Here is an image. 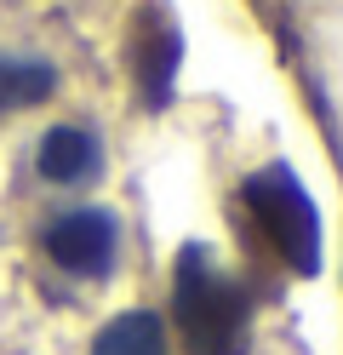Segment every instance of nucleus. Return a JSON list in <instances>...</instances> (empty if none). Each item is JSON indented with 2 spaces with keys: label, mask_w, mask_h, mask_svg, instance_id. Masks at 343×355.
Returning a JSON list of instances; mask_svg holds the SVG:
<instances>
[{
  "label": "nucleus",
  "mask_w": 343,
  "mask_h": 355,
  "mask_svg": "<svg viewBox=\"0 0 343 355\" xmlns=\"http://www.w3.org/2000/svg\"><path fill=\"white\" fill-rule=\"evenodd\" d=\"M40 172L52 178V184H86V178H98V138L80 126H58L40 138Z\"/></svg>",
  "instance_id": "obj_4"
},
{
  "label": "nucleus",
  "mask_w": 343,
  "mask_h": 355,
  "mask_svg": "<svg viewBox=\"0 0 343 355\" xmlns=\"http://www.w3.org/2000/svg\"><path fill=\"white\" fill-rule=\"evenodd\" d=\"M246 207L258 218V230L269 235V247L281 252L297 275H315L320 270V218L315 201L304 195V184L286 172V166H263L258 178L246 184Z\"/></svg>",
  "instance_id": "obj_2"
},
{
  "label": "nucleus",
  "mask_w": 343,
  "mask_h": 355,
  "mask_svg": "<svg viewBox=\"0 0 343 355\" xmlns=\"http://www.w3.org/2000/svg\"><path fill=\"white\" fill-rule=\"evenodd\" d=\"M172 309H177V332H183V349L189 355H246L252 304L229 275L212 270V258L200 247H189L177 258Z\"/></svg>",
  "instance_id": "obj_1"
},
{
  "label": "nucleus",
  "mask_w": 343,
  "mask_h": 355,
  "mask_svg": "<svg viewBox=\"0 0 343 355\" xmlns=\"http://www.w3.org/2000/svg\"><path fill=\"white\" fill-rule=\"evenodd\" d=\"M46 252H52L69 275H103L114 263V218L98 212V207H80L58 218L52 230H46Z\"/></svg>",
  "instance_id": "obj_3"
},
{
  "label": "nucleus",
  "mask_w": 343,
  "mask_h": 355,
  "mask_svg": "<svg viewBox=\"0 0 343 355\" xmlns=\"http://www.w3.org/2000/svg\"><path fill=\"white\" fill-rule=\"evenodd\" d=\"M52 92V69L29 58H0V109H17V103H35Z\"/></svg>",
  "instance_id": "obj_6"
},
{
  "label": "nucleus",
  "mask_w": 343,
  "mask_h": 355,
  "mask_svg": "<svg viewBox=\"0 0 343 355\" xmlns=\"http://www.w3.org/2000/svg\"><path fill=\"white\" fill-rule=\"evenodd\" d=\"M91 355H166V332H160V321L149 309H132V315H114L98 332Z\"/></svg>",
  "instance_id": "obj_5"
},
{
  "label": "nucleus",
  "mask_w": 343,
  "mask_h": 355,
  "mask_svg": "<svg viewBox=\"0 0 343 355\" xmlns=\"http://www.w3.org/2000/svg\"><path fill=\"white\" fill-rule=\"evenodd\" d=\"M177 52H183L177 35H155L149 46L137 52V80H143L149 103H166V92H172V69H177Z\"/></svg>",
  "instance_id": "obj_7"
}]
</instances>
